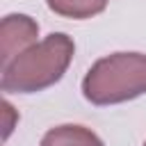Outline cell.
Segmentation results:
<instances>
[{"mask_svg":"<svg viewBox=\"0 0 146 146\" xmlns=\"http://www.w3.org/2000/svg\"><path fill=\"white\" fill-rule=\"evenodd\" d=\"M39 146H105V144L94 130L75 123H64V125L50 128L43 135Z\"/></svg>","mask_w":146,"mask_h":146,"instance_id":"cell-4","label":"cell"},{"mask_svg":"<svg viewBox=\"0 0 146 146\" xmlns=\"http://www.w3.org/2000/svg\"><path fill=\"white\" fill-rule=\"evenodd\" d=\"M73 39L64 32H52L0 68V89L5 94L43 91L62 80L73 59Z\"/></svg>","mask_w":146,"mask_h":146,"instance_id":"cell-1","label":"cell"},{"mask_svg":"<svg viewBox=\"0 0 146 146\" xmlns=\"http://www.w3.org/2000/svg\"><path fill=\"white\" fill-rule=\"evenodd\" d=\"M39 23L25 14H9L0 25V68L7 66L16 55L34 46Z\"/></svg>","mask_w":146,"mask_h":146,"instance_id":"cell-3","label":"cell"},{"mask_svg":"<svg viewBox=\"0 0 146 146\" xmlns=\"http://www.w3.org/2000/svg\"><path fill=\"white\" fill-rule=\"evenodd\" d=\"M144 146H146V141H144Z\"/></svg>","mask_w":146,"mask_h":146,"instance_id":"cell-6","label":"cell"},{"mask_svg":"<svg viewBox=\"0 0 146 146\" xmlns=\"http://www.w3.org/2000/svg\"><path fill=\"white\" fill-rule=\"evenodd\" d=\"M82 94L91 105H116L146 94V55L114 52L91 64L82 80Z\"/></svg>","mask_w":146,"mask_h":146,"instance_id":"cell-2","label":"cell"},{"mask_svg":"<svg viewBox=\"0 0 146 146\" xmlns=\"http://www.w3.org/2000/svg\"><path fill=\"white\" fill-rule=\"evenodd\" d=\"M107 2L110 0H46L50 11L64 18H75V21H84L105 11Z\"/></svg>","mask_w":146,"mask_h":146,"instance_id":"cell-5","label":"cell"}]
</instances>
